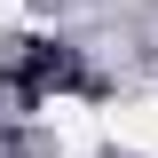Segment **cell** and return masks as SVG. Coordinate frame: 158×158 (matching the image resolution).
<instances>
[{
    "label": "cell",
    "mask_w": 158,
    "mask_h": 158,
    "mask_svg": "<svg viewBox=\"0 0 158 158\" xmlns=\"http://www.w3.org/2000/svg\"><path fill=\"white\" fill-rule=\"evenodd\" d=\"M103 142H118L135 158H158V103H111L103 111Z\"/></svg>",
    "instance_id": "6da1fadb"
},
{
    "label": "cell",
    "mask_w": 158,
    "mask_h": 158,
    "mask_svg": "<svg viewBox=\"0 0 158 158\" xmlns=\"http://www.w3.org/2000/svg\"><path fill=\"white\" fill-rule=\"evenodd\" d=\"M48 127H56L63 142H71V150H87V142H103V111H87V103H48Z\"/></svg>",
    "instance_id": "7a4b0ae2"
}]
</instances>
